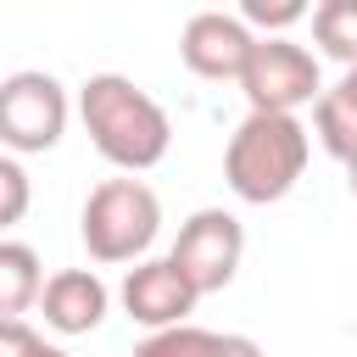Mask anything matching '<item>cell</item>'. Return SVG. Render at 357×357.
Wrapping results in <instances>:
<instances>
[{"mask_svg":"<svg viewBox=\"0 0 357 357\" xmlns=\"http://www.w3.org/2000/svg\"><path fill=\"white\" fill-rule=\"evenodd\" d=\"M78 117H84V134L89 145L123 167V173H145L167 156L173 145V123L167 112L123 73H95L84 89H78Z\"/></svg>","mask_w":357,"mask_h":357,"instance_id":"1","label":"cell"},{"mask_svg":"<svg viewBox=\"0 0 357 357\" xmlns=\"http://www.w3.org/2000/svg\"><path fill=\"white\" fill-rule=\"evenodd\" d=\"M307 151H312V139L296 112H245V123L223 145V178L240 201L268 206L301 184Z\"/></svg>","mask_w":357,"mask_h":357,"instance_id":"2","label":"cell"},{"mask_svg":"<svg viewBox=\"0 0 357 357\" xmlns=\"http://www.w3.org/2000/svg\"><path fill=\"white\" fill-rule=\"evenodd\" d=\"M156 229H162V201L134 173L95 184L84 212H78V234H84V251L95 262H134V257H145Z\"/></svg>","mask_w":357,"mask_h":357,"instance_id":"3","label":"cell"},{"mask_svg":"<svg viewBox=\"0 0 357 357\" xmlns=\"http://www.w3.org/2000/svg\"><path fill=\"white\" fill-rule=\"evenodd\" d=\"M67 112H73L67 106V89L45 67H22V73L0 78V145L6 151L39 156V151L61 145Z\"/></svg>","mask_w":357,"mask_h":357,"instance_id":"4","label":"cell"},{"mask_svg":"<svg viewBox=\"0 0 357 357\" xmlns=\"http://www.w3.org/2000/svg\"><path fill=\"white\" fill-rule=\"evenodd\" d=\"M240 89L251 100V112H296L307 100L324 95L318 84V56L284 33H262L251 45V61L240 73Z\"/></svg>","mask_w":357,"mask_h":357,"instance_id":"5","label":"cell"},{"mask_svg":"<svg viewBox=\"0 0 357 357\" xmlns=\"http://www.w3.org/2000/svg\"><path fill=\"white\" fill-rule=\"evenodd\" d=\"M173 268L195 284V296H212L223 290L234 273H240V257H245V229L234 212L223 206H201L195 218L178 223V240H173Z\"/></svg>","mask_w":357,"mask_h":357,"instance_id":"6","label":"cell"},{"mask_svg":"<svg viewBox=\"0 0 357 357\" xmlns=\"http://www.w3.org/2000/svg\"><path fill=\"white\" fill-rule=\"evenodd\" d=\"M251 45H257V33H251L240 17H223V11H195V17L184 22V33H178L184 67H190L195 78H212V84H223V78L240 84V73H245V61H251Z\"/></svg>","mask_w":357,"mask_h":357,"instance_id":"7","label":"cell"},{"mask_svg":"<svg viewBox=\"0 0 357 357\" xmlns=\"http://www.w3.org/2000/svg\"><path fill=\"white\" fill-rule=\"evenodd\" d=\"M195 284L173 268V257H156V262H139L128 268L123 279V312L145 329H173V324H190L195 312Z\"/></svg>","mask_w":357,"mask_h":357,"instance_id":"8","label":"cell"},{"mask_svg":"<svg viewBox=\"0 0 357 357\" xmlns=\"http://www.w3.org/2000/svg\"><path fill=\"white\" fill-rule=\"evenodd\" d=\"M106 307H112V296H106V284H100L95 268H61L39 290V312H45V324L56 335H89V329H100Z\"/></svg>","mask_w":357,"mask_h":357,"instance_id":"9","label":"cell"},{"mask_svg":"<svg viewBox=\"0 0 357 357\" xmlns=\"http://www.w3.org/2000/svg\"><path fill=\"white\" fill-rule=\"evenodd\" d=\"M39 290H45L39 251L22 240H0V318H22L28 307H39Z\"/></svg>","mask_w":357,"mask_h":357,"instance_id":"10","label":"cell"},{"mask_svg":"<svg viewBox=\"0 0 357 357\" xmlns=\"http://www.w3.org/2000/svg\"><path fill=\"white\" fill-rule=\"evenodd\" d=\"M312 45L340 67L357 61V0H318L312 6Z\"/></svg>","mask_w":357,"mask_h":357,"instance_id":"11","label":"cell"},{"mask_svg":"<svg viewBox=\"0 0 357 357\" xmlns=\"http://www.w3.org/2000/svg\"><path fill=\"white\" fill-rule=\"evenodd\" d=\"M212 329L195 324H173V329H151V340L134 346V357H212Z\"/></svg>","mask_w":357,"mask_h":357,"instance_id":"12","label":"cell"},{"mask_svg":"<svg viewBox=\"0 0 357 357\" xmlns=\"http://www.w3.org/2000/svg\"><path fill=\"white\" fill-rule=\"evenodd\" d=\"M312 11V0H240V22L262 33H284Z\"/></svg>","mask_w":357,"mask_h":357,"instance_id":"13","label":"cell"},{"mask_svg":"<svg viewBox=\"0 0 357 357\" xmlns=\"http://www.w3.org/2000/svg\"><path fill=\"white\" fill-rule=\"evenodd\" d=\"M28 201H33V184H28L22 162L17 156H0V234L28 218Z\"/></svg>","mask_w":357,"mask_h":357,"instance_id":"14","label":"cell"},{"mask_svg":"<svg viewBox=\"0 0 357 357\" xmlns=\"http://www.w3.org/2000/svg\"><path fill=\"white\" fill-rule=\"evenodd\" d=\"M39 335L22 324V318H0V357H33Z\"/></svg>","mask_w":357,"mask_h":357,"instance_id":"15","label":"cell"},{"mask_svg":"<svg viewBox=\"0 0 357 357\" xmlns=\"http://www.w3.org/2000/svg\"><path fill=\"white\" fill-rule=\"evenodd\" d=\"M212 357H262V346L251 335H218L212 340Z\"/></svg>","mask_w":357,"mask_h":357,"instance_id":"16","label":"cell"},{"mask_svg":"<svg viewBox=\"0 0 357 357\" xmlns=\"http://www.w3.org/2000/svg\"><path fill=\"white\" fill-rule=\"evenodd\" d=\"M329 95H335V100H340V106H346V112H351V117H357V61H351V67H346V73H340V84H335V89H329Z\"/></svg>","mask_w":357,"mask_h":357,"instance_id":"17","label":"cell"},{"mask_svg":"<svg viewBox=\"0 0 357 357\" xmlns=\"http://www.w3.org/2000/svg\"><path fill=\"white\" fill-rule=\"evenodd\" d=\"M33 357H67V351H61V346H45V340H39V346H33Z\"/></svg>","mask_w":357,"mask_h":357,"instance_id":"18","label":"cell"},{"mask_svg":"<svg viewBox=\"0 0 357 357\" xmlns=\"http://www.w3.org/2000/svg\"><path fill=\"white\" fill-rule=\"evenodd\" d=\"M346 190H351V195H357V156H351V162H346Z\"/></svg>","mask_w":357,"mask_h":357,"instance_id":"19","label":"cell"}]
</instances>
